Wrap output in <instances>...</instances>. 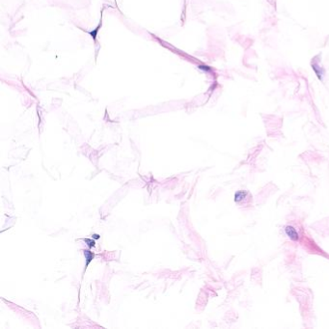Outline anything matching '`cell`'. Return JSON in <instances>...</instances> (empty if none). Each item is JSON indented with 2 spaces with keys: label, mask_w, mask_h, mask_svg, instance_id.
<instances>
[{
  "label": "cell",
  "mask_w": 329,
  "mask_h": 329,
  "mask_svg": "<svg viewBox=\"0 0 329 329\" xmlns=\"http://www.w3.org/2000/svg\"><path fill=\"white\" fill-rule=\"evenodd\" d=\"M286 232H287V234H288V235H290V238H293V239H296V238H297V237H298V235H297V233H296V232H295V230L293 229V227H288V228H287V229H286Z\"/></svg>",
  "instance_id": "6da1fadb"
},
{
  "label": "cell",
  "mask_w": 329,
  "mask_h": 329,
  "mask_svg": "<svg viewBox=\"0 0 329 329\" xmlns=\"http://www.w3.org/2000/svg\"><path fill=\"white\" fill-rule=\"evenodd\" d=\"M85 241L89 243V244H88V245H89L90 247H92V246H94V245H95V242H94V241H92V240H90V239H85Z\"/></svg>",
  "instance_id": "3957f363"
},
{
  "label": "cell",
  "mask_w": 329,
  "mask_h": 329,
  "mask_svg": "<svg viewBox=\"0 0 329 329\" xmlns=\"http://www.w3.org/2000/svg\"><path fill=\"white\" fill-rule=\"evenodd\" d=\"M84 255H85V256H86V258H87V264H88L90 263V261L93 259V257H94V255H93L90 251H84Z\"/></svg>",
  "instance_id": "7a4b0ae2"
}]
</instances>
